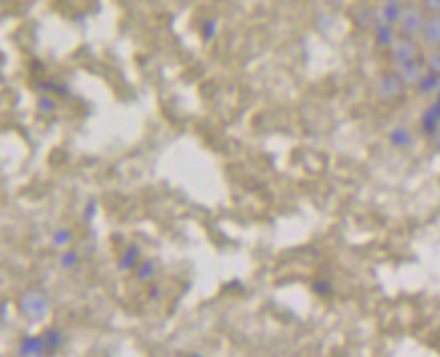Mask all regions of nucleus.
Listing matches in <instances>:
<instances>
[{"instance_id":"1","label":"nucleus","mask_w":440,"mask_h":357,"mask_svg":"<svg viewBox=\"0 0 440 357\" xmlns=\"http://www.w3.org/2000/svg\"><path fill=\"white\" fill-rule=\"evenodd\" d=\"M49 297L39 291V288H30V291H24L21 297H19V311L24 319L32 321V323H39L43 321L47 315H49Z\"/></svg>"},{"instance_id":"2","label":"nucleus","mask_w":440,"mask_h":357,"mask_svg":"<svg viewBox=\"0 0 440 357\" xmlns=\"http://www.w3.org/2000/svg\"><path fill=\"white\" fill-rule=\"evenodd\" d=\"M140 259H142V250L138 244H131L127 246V250L120 257V261H117V268L122 270V273H127V270H133L135 266L140 264Z\"/></svg>"},{"instance_id":"3","label":"nucleus","mask_w":440,"mask_h":357,"mask_svg":"<svg viewBox=\"0 0 440 357\" xmlns=\"http://www.w3.org/2000/svg\"><path fill=\"white\" fill-rule=\"evenodd\" d=\"M402 91V83L398 77H392V75H386L380 79V85H378V93L382 99H396Z\"/></svg>"},{"instance_id":"4","label":"nucleus","mask_w":440,"mask_h":357,"mask_svg":"<svg viewBox=\"0 0 440 357\" xmlns=\"http://www.w3.org/2000/svg\"><path fill=\"white\" fill-rule=\"evenodd\" d=\"M41 339H43V343H45L47 353H55V351H59L65 345V333L61 329H57V327H49L41 335Z\"/></svg>"},{"instance_id":"5","label":"nucleus","mask_w":440,"mask_h":357,"mask_svg":"<svg viewBox=\"0 0 440 357\" xmlns=\"http://www.w3.org/2000/svg\"><path fill=\"white\" fill-rule=\"evenodd\" d=\"M19 351H21V355H45L47 353L43 339L41 337H30V335H24L21 339Z\"/></svg>"},{"instance_id":"6","label":"nucleus","mask_w":440,"mask_h":357,"mask_svg":"<svg viewBox=\"0 0 440 357\" xmlns=\"http://www.w3.org/2000/svg\"><path fill=\"white\" fill-rule=\"evenodd\" d=\"M135 277L140 283H147L156 277V262L154 261H144L135 266Z\"/></svg>"},{"instance_id":"7","label":"nucleus","mask_w":440,"mask_h":357,"mask_svg":"<svg viewBox=\"0 0 440 357\" xmlns=\"http://www.w3.org/2000/svg\"><path fill=\"white\" fill-rule=\"evenodd\" d=\"M390 142L396 145V147H404L410 143V131L404 129V127H396L392 133H390Z\"/></svg>"},{"instance_id":"8","label":"nucleus","mask_w":440,"mask_h":357,"mask_svg":"<svg viewBox=\"0 0 440 357\" xmlns=\"http://www.w3.org/2000/svg\"><path fill=\"white\" fill-rule=\"evenodd\" d=\"M73 240V232L69 230V228H59V230H55V234H53V242H55V246H67Z\"/></svg>"},{"instance_id":"9","label":"nucleus","mask_w":440,"mask_h":357,"mask_svg":"<svg viewBox=\"0 0 440 357\" xmlns=\"http://www.w3.org/2000/svg\"><path fill=\"white\" fill-rule=\"evenodd\" d=\"M77 264H79V252H75V250H67V252H63V257H61V266H63V268L71 270V268H75Z\"/></svg>"},{"instance_id":"10","label":"nucleus","mask_w":440,"mask_h":357,"mask_svg":"<svg viewBox=\"0 0 440 357\" xmlns=\"http://www.w3.org/2000/svg\"><path fill=\"white\" fill-rule=\"evenodd\" d=\"M37 107H39L41 113H50V111H55V109H57V103H55V101L50 99L49 95H41Z\"/></svg>"},{"instance_id":"11","label":"nucleus","mask_w":440,"mask_h":357,"mask_svg":"<svg viewBox=\"0 0 440 357\" xmlns=\"http://www.w3.org/2000/svg\"><path fill=\"white\" fill-rule=\"evenodd\" d=\"M95 214H97V202H95V200H89V202H87V206H85V210H83V220H85V222L89 224V222H93Z\"/></svg>"},{"instance_id":"12","label":"nucleus","mask_w":440,"mask_h":357,"mask_svg":"<svg viewBox=\"0 0 440 357\" xmlns=\"http://www.w3.org/2000/svg\"><path fill=\"white\" fill-rule=\"evenodd\" d=\"M313 291L319 295H329L331 293V285L327 281H315L313 283Z\"/></svg>"},{"instance_id":"13","label":"nucleus","mask_w":440,"mask_h":357,"mask_svg":"<svg viewBox=\"0 0 440 357\" xmlns=\"http://www.w3.org/2000/svg\"><path fill=\"white\" fill-rule=\"evenodd\" d=\"M43 89H47V91H57V93H67V87L65 85H61V83H55V81H49V83H43Z\"/></svg>"},{"instance_id":"14","label":"nucleus","mask_w":440,"mask_h":357,"mask_svg":"<svg viewBox=\"0 0 440 357\" xmlns=\"http://www.w3.org/2000/svg\"><path fill=\"white\" fill-rule=\"evenodd\" d=\"M436 83H438L436 77H426V79H422V83H420V91H430V89H434V87H436Z\"/></svg>"},{"instance_id":"15","label":"nucleus","mask_w":440,"mask_h":357,"mask_svg":"<svg viewBox=\"0 0 440 357\" xmlns=\"http://www.w3.org/2000/svg\"><path fill=\"white\" fill-rule=\"evenodd\" d=\"M4 315H6V307H4V303H0V323H2Z\"/></svg>"}]
</instances>
